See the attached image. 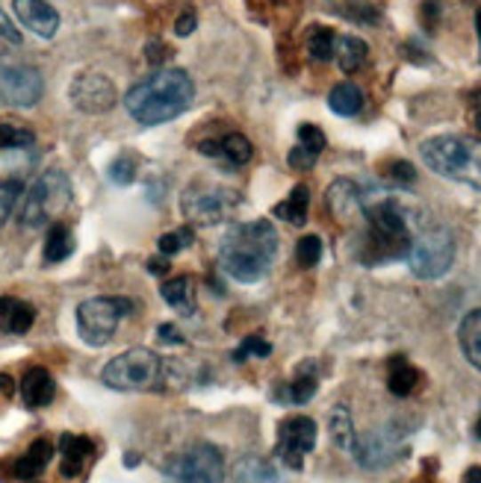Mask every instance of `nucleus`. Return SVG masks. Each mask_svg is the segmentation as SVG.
<instances>
[{"label":"nucleus","instance_id":"1","mask_svg":"<svg viewBox=\"0 0 481 483\" xmlns=\"http://www.w3.org/2000/svg\"><path fill=\"white\" fill-rule=\"evenodd\" d=\"M277 257V230L272 221L257 218L234 225L219 245V265L239 283H257L272 272Z\"/></svg>","mask_w":481,"mask_h":483},{"label":"nucleus","instance_id":"2","mask_svg":"<svg viewBox=\"0 0 481 483\" xmlns=\"http://www.w3.org/2000/svg\"><path fill=\"white\" fill-rule=\"evenodd\" d=\"M192 98H196V83L180 68H156L139 80L124 95V107L133 121L145 127L165 124V121L187 113Z\"/></svg>","mask_w":481,"mask_h":483},{"label":"nucleus","instance_id":"3","mask_svg":"<svg viewBox=\"0 0 481 483\" xmlns=\"http://www.w3.org/2000/svg\"><path fill=\"white\" fill-rule=\"evenodd\" d=\"M364 216L369 221V234L360 250V259L366 265H381L387 259H399L411 248L408 212L396 198H364Z\"/></svg>","mask_w":481,"mask_h":483},{"label":"nucleus","instance_id":"4","mask_svg":"<svg viewBox=\"0 0 481 483\" xmlns=\"http://www.w3.org/2000/svg\"><path fill=\"white\" fill-rule=\"evenodd\" d=\"M422 162L434 174L481 189V139L476 136H431L420 145Z\"/></svg>","mask_w":481,"mask_h":483},{"label":"nucleus","instance_id":"5","mask_svg":"<svg viewBox=\"0 0 481 483\" xmlns=\"http://www.w3.org/2000/svg\"><path fill=\"white\" fill-rule=\"evenodd\" d=\"M100 380L109 389L118 392H148V389H160L165 380L163 357H156L148 348H131L124 354L113 357L100 371Z\"/></svg>","mask_w":481,"mask_h":483},{"label":"nucleus","instance_id":"6","mask_svg":"<svg viewBox=\"0 0 481 483\" xmlns=\"http://www.w3.org/2000/svg\"><path fill=\"white\" fill-rule=\"evenodd\" d=\"M71 180L62 171H44L39 180L30 186L24 194L21 207V225L27 230H39L44 225H53L62 212L71 207Z\"/></svg>","mask_w":481,"mask_h":483},{"label":"nucleus","instance_id":"7","mask_svg":"<svg viewBox=\"0 0 481 483\" xmlns=\"http://www.w3.org/2000/svg\"><path fill=\"white\" fill-rule=\"evenodd\" d=\"M408 265L420 281H437L455 263V239L446 227H429L411 239Z\"/></svg>","mask_w":481,"mask_h":483},{"label":"nucleus","instance_id":"8","mask_svg":"<svg viewBox=\"0 0 481 483\" xmlns=\"http://www.w3.org/2000/svg\"><path fill=\"white\" fill-rule=\"evenodd\" d=\"M165 483H225V460L216 445L196 442L169 460Z\"/></svg>","mask_w":481,"mask_h":483},{"label":"nucleus","instance_id":"9","mask_svg":"<svg viewBox=\"0 0 481 483\" xmlns=\"http://www.w3.org/2000/svg\"><path fill=\"white\" fill-rule=\"evenodd\" d=\"M133 313V301L127 298H89L77 306L80 339L92 348H100L113 339L118 321Z\"/></svg>","mask_w":481,"mask_h":483},{"label":"nucleus","instance_id":"10","mask_svg":"<svg viewBox=\"0 0 481 483\" xmlns=\"http://www.w3.org/2000/svg\"><path fill=\"white\" fill-rule=\"evenodd\" d=\"M236 207H239L236 192L204 180H196L180 194V210L192 225H219L228 216H234Z\"/></svg>","mask_w":481,"mask_h":483},{"label":"nucleus","instance_id":"11","mask_svg":"<svg viewBox=\"0 0 481 483\" xmlns=\"http://www.w3.org/2000/svg\"><path fill=\"white\" fill-rule=\"evenodd\" d=\"M44 83L39 68L12 57H0V100L9 107H36L42 100Z\"/></svg>","mask_w":481,"mask_h":483},{"label":"nucleus","instance_id":"12","mask_svg":"<svg viewBox=\"0 0 481 483\" xmlns=\"http://www.w3.org/2000/svg\"><path fill=\"white\" fill-rule=\"evenodd\" d=\"M405 451V427H399V422H387L375 431H369L364 436L355 439V460L364 469H384L390 466L393 460H399Z\"/></svg>","mask_w":481,"mask_h":483},{"label":"nucleus","instance_id":"13","mask_svg":"<svg viewBox=\"0 0 481 483\" xmlns=\"http://www.w3.org/2000/svg\"><path fill=\"white\" fill-rule=\"evenodd\" d=\"M313 445H317V422L308 416H290L277 427L275 454L286 469L299 471L304 466V454H310Z\"/></svg>","mask_w":481,"mask_h":483},{"label":"nucleus","instance_id":"14","mask_svg":"<svg viewBox=\"0 0 481 483\" xmlns=\"http://www.w3.org/2000/svg\"><path fill=\"white\" fill-rule=\"evenodd\" d=\"M71 104L80 109V113H89V115H100V113H109L116 107V86L107 74L100 71H83L74 77L71 83Z\"/></svg>","mask_w":481,"mask_h":483},{"label":"nucleus","instance_id":"15","mask_svg":"<svg viewBox=\"0 0 481 483\" xmlns=\"http://www.w3.org/2000/svg\"><path fill=\"white\" fill-rule=\"evenodd\" d=\"M12 9L27 30H33L39 39H53L60 30V12L48 0H12Z\"/></svg>","mask_w":481,"mask_h":483},{"label":"nucleus","instance_id":"16","mask_svg":"<svg viewBox=\"0 0 481 483\" xmlns=\"http://www.w3.org/2000/svg\"><path fill=\"white\" fill-rule=\"evenodd\" d=\"M95 454V445L86 436H74V433H62L60 436V457H62V475L66 478H77L83 469H86V460Z\"/></svg>","mask_w":481,"mask_h":483},{"label":"nucleus","instance_id":"17","mask_svg":"<svg viewBox=\"0 0 481 483\" xmlns=\"http://www.w3.org/2000/svg\"><path fill=\"white\" fill-rule=\"evenodd\" d=\"M328 207L340 221H346L357 216V212H364V192L351 180H334L328 186Z\"/></svg>","mask_w":481,"mask_h":483},{"label":"nucleus","instance_id":"18","mask_svg":"<svg viewBox=\"0 0 481 483\" xmlns=\"http://www.w3.org/2000/svg\"><path fill=\"white\" fill-rule=\"evenodd\" d=\"M53 377L48 368H30L27 375L21 377V398L30 410H39V407H48L53 401Z\"/></svg>","mask_w":481,"mask_h":483},{"label":"nucleus","instance_id":"19","mask_svg":"<svg viewBox=\"0 0 481 483\" xmlns=\"http://www.w3.org/2000/svg\"><path fill=\"white\" fill-rule=\"evenodd\" d=\"M53 457V445L48 439H36L30 448H27L21 457L15 460L12 466V478L18 480H33L39 478L44 469H48V463Z\"/></svg>","mask_w":481,"mask_h":483},{"label":"nucleus","instance_id":"20","mask_svg":"<svg viewBox=\"0 0 481 483\" xmlns=\"http://www.w3.org/2000/svg\"><path fill=\"white\" fill-rule=\"evenodd\" d=\"M36 321V310L27 301H18V298H0V328L6 333H15L21 337L33 328Z\"/></svg>","mask_w":481,"mask_h":483},{"label":"nucleus","instance_id":"21","mask_svg":"<svg viewBox=\"0 0 481 483\" xmlns=\"http://www.w3.org/2000/svg\"><path fill=\"white\" fill-rule=\"evenodd\" d=\"M234 483H284L275 463L263 457H243L234 469Z\"/></svg>","mask_w":481,"mask_h":483},{"label":"nucleus","instance_id":"22","mask_svg":"<svg viewBox=\"0 0 481 483\" xmlns=\"http://www.w3.org/2000/svg\"><path fill=\"white\" fill-rule=\"evenodd\" d=\"M369 57V44L357 36H340L337 48H334V59L343 68V74H355L364 68V62Z\"/></svg>","mask_w":481,"mask_h":483},{"label":"nucleus","instance_id":"23","mask_svg":"<svg viewBox=\"0 0 481 483\" xmlns=\"http://www.w3.org/2000/svg\"><path fill=\"white\" fill-rule=\"evenodd\" d=\"M163 301L180 315H196V289H192L189 277H174L163 283Z\"/></svg>","mask_w":481,"mask_h":483},{"label":"nucleus","instance_id":"24","mask_svg":"<svg viewBox=\"0 0 481 483\" xmlns=\"http://www.w3.org/2000/svg\"><path fill=\"white\" fill-rule=\"evenodd\" d=\"M458 339H461V351H464V357L481 371V306L464 315Z\"/></svg>","mask_w":481,"mask_h":483},{"label":"nucleus","instance_id":"25","mask_svg":"<svg viewBox=\"0 0 481 483\" xmlns=\"http://www.w3.org/2000/svg\"><path fill=\"white\" fill-rule=\"evenodd\" d=\"M328 107H331V113L351 118L364 109V91H360L355 83H337L328 95Z\"/></svg>","mask_w":481,"mask_h":483},{"label":"nucleus","instance_id":"26","mask_svg":"<svg viewBox=\"0 0 481 483\" xmlns=\"http://www.w3.org/2000/svg\"><path fill=\"white\" fill-rule=\"evenodd\" d=\"M416 384H420V371L405 357H393L390 360V375H387V389L396 395V398H408Z\"/></svg>","mask_w":481,"mask_h":483},{"label":"nucleus","instance_id":"27","mask_svg":"<svg viewBox=\"0 0 481 483\" xmlns=\"http://www.w3.org/2000/svg\"><path fill=\"white\" fill-rule=\"evenodd\" d=\"M308 210H310V189L304 183H299L290 192V198L281 201L275 207V216L284 218V221H290V225H299L301 227L304 221H308Z\"/></svg>","mask_w":481,"mask_h":483},{"label":"nucleus","instance_id":"28","mask_svg":"<svg viewBox=\"0 0 481 483\" xmlns=\"http://www.w3.org/2000/svg\"><path fill=\"white\" fill-rule=\"evenodd\" d=\"M74 254V236L62 221H53L44 239V263H62Z\"/></svg>","mask_w":481,"mask_h":483},{"label":"nucleus","instance_id":"29","mask_svg":"<svg viewBox=\"0 0 481 483\" xmlns=\"http://www.w3.org/2000/svg\"><path fill=\"white\" fill-rule=\"evenodd\" d=\"M328 431H331V439H334L337 448H343V451L355 448L357 433H355V422H351V413H349L346 404H337L334 410H331V416H328Z\"/></svg>","mask_w":481,"mask_h":483},{"label":"nucleus","instance_id":"30","mask_svg":"<svg viewBox=\"0 0 481 483\" xmlns=\"http://www.w3.org/2000/svg\"><path fill=\"white\" fill-rule=\"evenodd\" d=\"M219 156L228 160L230 165H245V162H252L254 145L248 142L243 133H228L219 139Z\"/></svg>","mask_w":481,"mask_h":483},{"label":"nucleus","instance_id":"31","mask_svg":"<svg viewBox=\"0 0 481 483\" xmlns=\"http://www.w3.org/2000/svg\"><path fill=\"white\" fill-rule=\"evenodd\" d=\"M313 395H317V366H313V362H304L299 368V375H295V380L290 384V389H286V401L308 404Z\"/></svg>","mask_w":481,"mask_h":483},{"label":"nucleus","instance_id":"32","mask_svg":"<svg viewBox=\"0 0 481 483\" xmlns=\"http://www.w3.org/2000/svg\"><path fill=\"white\" fill-rule=\"evenodd\" d=\"M36 142V133L21 121H0V151H21Z\"/></svg>","mask_w":481,"mask_h":483},{"label":"nucleus","instance_id":"33","mask_svg":"<svg viewBox=\"0 0 481 483\" xmlns=\"http://www.w3.org/2000/svg\"><path fill=\"white\" fill-rule=\"evenodd\" d=\"M334 48H337V36L331 27H310L308 33V53L317 62H328L334 59Z\"/></svg>","mask_w":481,"mask_h":483},{"label":"nucleus","instance_id":"34","mask_svg":"<svg viewBox=\"0 0 481 483\" xmlns=\"http://www.w3.org/2000/svg\"><path fill=\"white\" fill-rule=\"evenodd\" d=\"M192 242H196V234H192V227L172 230V234L160 236V254L163 257H172V254H178V250L189 248Z\"/></svg>","mask_w":481,"mask_h":483},{"label":"nucleus","instance_id":"35","mask_svg":"<svg viewBox=\"0 0 481 483\" xmlns=\"http://www.w3.org/2000/svg\"><path fill=\"white\" fill-rule=\"evenodd\" d=\"M295 259L301 268H313L322 259V239L319 236H304L295 245Z\"/></svg>","mask_w":481,"mask_h":483},{"label":"nucleus","instance_id":"36","mask_svg":"<svg viewBox=\"0 0 481 483\" xmlns=\"http://www.w3.org/2000/svg\"><path fill=\"white\" fill-rule=\"evenodd\" d=\"M107 174H109V180H113L116 186H127V183H133V180H136V160H133L131 154H122V156H118V160L109 162Z\"/></svg>","mask_w":481,"mask_h":483},{"label":"nucleus","instance_id":"37","mask_svg":"<svg viewBox=\"0 0 481 483\" xmlns=\"http://www.w3.org/2000/svg\"><path fill=\"white\" fill-rule=\"evenodd\" d=\"M18 198H21V183H18V180L0 183V225H4L9 216H12Z\"/></svg>","mask_w":481,"mask_h":483},{"label":"nucleus","instance_id":"38","mask_svg":"<svg viewBox=\"0 0 481 483\" xmlns=\"http://www.w3.org/2000/svg\"><path fill=\"white\" fill-rule=\"evenodd\" d=\"M299 145L301 147H308L310 154H322L325 151V145H328V139H325V133L317 127V124H301L299 127Z\"/></svg>","mask_w":481,"mask_h":483},{"label":"nucleus","instance_id":"39","mask_svg":"<svg viewBox=\"0 0 481 483\" xmlns=\"http://www.w3.org/2000/svg\"><path fill=\"white\" fill-rule=\"evenodd\" d=\"M272 354V345L266 339H261V337H248L243 345H239L236 351H234V360L236 362H245L248 357H269Z\"/></svg>","mask_w":481,"mask_h":483},{"label":"nucleus","instance_id":"40","mask_svg":"<svg viewBox=\"0 0 481 483\" xmlns=\"http://www.w3.org/2000/svg\"><path fill=\"white\" fill-rule=\"evenodd\" d=\"M387 178H390L393 183H402V186H411L413 180H416V169L411 162H405V160H396V162H390L387 165Z\"/></svg>","mask_w":481,"mask_h":483},{"label":"nucleus","instance_id":"41","mask_svg":"<svg viewBox=\"0 0 481 483\" xmlns=\"http://www.w3.org/2000/svg\"><path fill=\"white\" fill-rule=\"evenodd\" d=\"M286 162H290V169H295V171H308V169L317 165V154H310L308 147L295 145L290 151V156H286Z\"/></svg>","mask_w":481,"mask_h":483},{"label":"nucleus","instance_id":"42","mask_svg":"<svg viewBox=\"0 0 481 483\" xmlns=\"http://www.w3.org/2000/svg\"><path fill=\"white\" fill-rule=\"evenodd\" d=\"M0 39L12 42V44H21V33L15 30V24L9 21V15L4 12V6H0Z\"/></svg>","mask_w":481,"mask_h":483},{"label":"nucleus","instance_id":"43","mask_svg":"<svg viewBox=\"0 0 481 483\" xmlns=\"http://www.w3.org/2000/svg\"><path fill=\"white\" fill-rule=\"evenodd\" d=\"M196 12H183L180 18H178V21H174V33H178V36H189L192 30H196Z\"/></svg>","mask_w":481,"mask_h":483},{"label":"nucleus","instance_id":"44","mask_svg":"<svg viewBox=\"0 0 481 483\" xmlns=\"http://www.w3.org/2000/svg\"><path fill=\"white\" fill-rule=\"evenodd\" d=\"M156 333H160V339L165 342V345H180V342H183V337L178 333L174 324H160V330H156Z\"/></svg>","mask_w":481,"mask_h":483},{"label":"nucleus","instance_id":"45","mask_svg":"<svg viewBox=\"0 0 481 483\" xmlns=\"http://www.w3.org/2000/svg\"><path fill=\"white\" fill-rule=\"evenodd\" d=\"M148 272H151V274H165V272H169V263H165V259H148Z\"/></svg>","mask_w":481,"mask_h":483},{"label":"nucleus","instance_id":"46","mask_svg":"<svg viewBox=\"0 0 481 483\" xmlns=\"http://www.w3.org/2000/svg\"><path fill=\"white\" fill-rule=\"evenodd\" d=\"M15 392V384H12V377L9 375H0V398H9Z\"/></svg>","mask_w":481,"mask_h":483},{"label":"nucleus","instance_id":"47","mask_svg":"<svg viewBox=\"0 0 481 483\" xmlns=\"http://www.w3.org/2000/svg\"><path fill=\"white\" fill-rule=\"evenodd\" d=\"M469 118H473L476 130H481V95H476V100H473V109H469Z\"/></svg>","mask_w":481,"mask_h":483},{"label":"nucleus","instance_id":"48","mask_svg":"<svg viewBox=\"0 0 481 483\" xmlns=\"http://www.w3.org/2000/svg\"><path fill=\"white\" fill-rule=\"evenodd\" d=\"M464 483H481V469H469V471H467V478H464Z\"/></svg>","mask_w":481,"mask_h":483},{"label":"nucleus","instance_id":"49","mask_svg":"<svg viewBox=\"0 0 481 483\" xmlns=\"http://www.w3.org/2000/svg\"><path fill=\"white\" fill-rule=\"evenodd\" d=\"M476 30H478V51H481V9L476 12Z\"/></svg>","mask_w":481,"mask_h":483},{"label":"nucleus","instance_id":"50","mask_svg":"<svg viewBox=\"0 0 481 483\" xmlns=\"http://www.w3.org/2000/svg\"><path fill=\"white\" fill-rule=\"evenodd\" d=\"M476 439H481V416H478V422H476Z\"/></svg>","mask_w":481,"mask_h":483}]
</instances>
